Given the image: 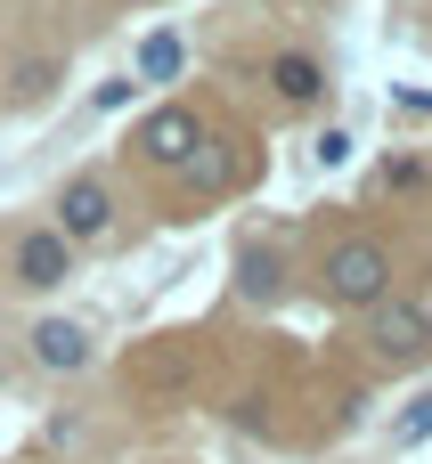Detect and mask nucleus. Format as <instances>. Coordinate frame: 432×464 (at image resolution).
Returning a JSON list of instances; mask_svg holds the SVG:
<instances>
[{
	"label": "nucleus",
	"instance_id": "obj_1",
	"mask_svg": "<svg viewBox=\"0 0 432 464\" xmlns=\"http://www.w3.org/2000/svg\"><path fill=\"white\" fill-rule=\"evenodd\" d=\"M384 294H392V253H384L376 237H351V245L327 253V302H343V310H376Z\"/></svg>",
	"mask_w": 432,
	"mask_h": 464
},
{
	"label": "nucleus",
	"instance_id": "obj_2",
	"mask_svg": "<svg viewBox=\"0 0 432 464\" xmlns=\"http://www.w3.org/2000/svg\"><path fill=\"white\" fill-rule=\"evenodd\" d=\"M65 245H90V237H106L114 228V188L98 179V171H82V179H65V196H57V220H49Z\"/></svg>",
	"mask_w": 432,
	"mask_h": 464
},
{
	"label": "nucleus",
	"instance_id": "obj_3",
	"mask_svg": "<svg viewBox=\"0 0 432 464\" xmlns=\"http://www.w3.org/2000/svg\"><path fill=\"white\" fill-rule=\"evenodd\" d=\"M65 277H74V245H65L57 228L16 237V285H25V294H57Z\"/></svg>",
	"mask_w": 432,
	"mask_h": 464
},
{
	"label": "nucleus",
	"instance_id": "obj_4",
	"mask_svg": "<svg viewBox=\"0 0 432 464\" xmlns=\"http://www.w3.org/2000/svg\"><path fill=\"white\" fill-rule=\"evenodd\" d=\"M368 334H376V351H384V359H400V367L432 351V318L417 310V302H392V294L376 302V326H368Z\"/></svg>",
	"mask_w": 432,
	"mask_h": 464
},
{
	"label": "nucleus",
	"instance_id": "obj_5",
	"mask_svg": "<svg viewBox=\"0 0 432 464\" xmlns=\"http://www.w3.org/2000/svg\"><path fill=\"white\" fill-rule=\"evenodd\" d=\"M196 139H204V130H196V114H188V106H155V114L139 122V155H147V163H163V171H180V163L196 155Z\"/></svg>",
	"mask_w": 432,
	"mask_h": 464
},
{
	"label": "nucleus",
	"instance_id": "obj_6",
	"mask_svg": "<svg viewBox=\"0 0 432 464\" xmlns=\"http://www.w3.org/2000/svg\"><path fill=\"white\" fill-rule=\"evenodd\" d=\"M33 367H49V375L90 367V334H82L74 318H41V326H33Z\"/></svg>",
	"mask_w": 432,
	"mask_h": 464
},
{
	"label": "nucleus",
	"instance_id": "obj_7",
	"mask_svg": "<svg viewBox=\"0 0 432 464\" xmlns=\"http://www.w3.org/2000/svg\"><path fill=\"white\" fill-rule=\"evenodd\" d=\"M270 90H278L286 106H319V98H327V73H319V57H302V49H286V57L270 65Z\"/></svg>",
	"mask_w": 432,
	"mask_h": 464
},
{
	"label": "nucleus",
	"instance_id": "obj_8",
	"mask_svg": "<svg viewBox=\"0 0 432 464\" xmlns=\"http://www.w3.org/2000/svg\"><path fill=\"white\" fill-rule=\"evenodd\" d=\"M180 65H188L180 33H147V41H139V65H131V82H172Z\"/></svg>",
	"mask_w": 432,
	"mask_h": 464
},
{
	"label": "nucleus",
	"instance_id": "obj_9",
	"mask_svg": "<svg viewBox=\"0 0 432 464\" xmlns=\"http://www.w3.org/2000/svg\"><path fill=\"white\" fill-rule=\"evenodd\" d=\"M180 171H188L196 188H229V171H237V155H229V147H212V139H196V155H188Z\"/></svg>",
	"mask_w": 432,
	"mask_h": 464
},
{
	"label": "nucleus",
	"instance_id": "obj_10",
	"mask_svg": "<svg viewBox=\"0 0 432 464\" xmlns=\"http://www.w3.org/2000/svg\"><path fill=\"white\" fill-rule=\"evenodd\" d=\"M425 440H432V392H417V400H408V416L392 424V449L408 457V449H425Z\"/></svg>",
	"mask_w": 432,
	"mask_h": 464
},
{
	"label": "nucleus",
	"instance_id": "obj_11",
	"mask_svg": "<svg viewBox=\"0 0 432 464\" xmlns=\"http://www.w3.org/2000/svg\"><path fill=\"white\" fill-rule=\"evenodd\" d=\"M245 294H261V302L278 294V261H270V253H253V261H245Z\"/></svg>",
	"mask_w": 432,
	"mask_h": 464
},
{
	"label": "nucleus",
	"instance_id": "obj_12",
	"mask_svg": "<svg viewBox=\"0 0 432 464\" xmlns=\"http://www.w3.org/2000/svg\"><path fill=\"white\" fill-rule=\"evenodd\" d=\"M319 163H327V171H335V163H351V130H335V122H327V130H319Z\"/></svg>",
	"mask_w": 432,
	"mask_h": 464
},
{
	"label": "nucleus",
	"instance_id": "obj_13",
	"mask_svg": "<svg viewBox=\"0 0 432 464\" xmlns=\"http://www.w3.org/2000/svg\"><path fill=\"white\" fill-rule=\"evenodd\" d=\"M49 82H57V73H49V65H41V57H33V65H25V73H16V90H25V98H41V90H49Z\"/></svg>",
	"mask_w": 432,
	"mask_h": 464
}]
</instances>
